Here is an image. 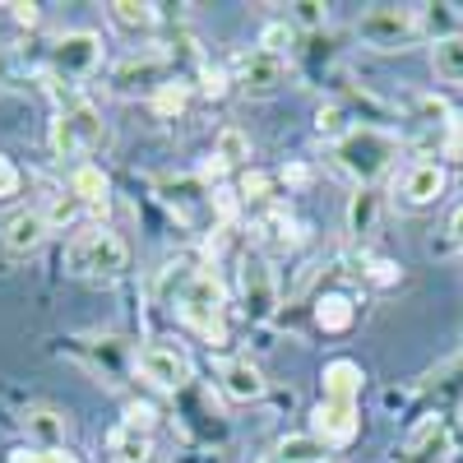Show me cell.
Segmentation results:
<instances>
[{"mask_svg":"<svg viewBox=\"0 0 463 463\" xmlns=\"http://www.w3.org/2000/svg\"><path fill=\"white\" fill-rule=\"evenodd\" d=\"M399 135L380 130V126H353L338 144H334V163L338 172H347L357 185H371L390 172V163L399 158Z\"/></svg>","mask_w":463,"mask_h":463,"instance_id":"6da1fadb","label":"cell"},{"mask_svg":"<svg viewBox=\"0 0 463 463\" xmlns=\"http://www.w3.org/2000/svg\"><path fill=\"white\" fill-rule=\"evenodd\" d=\"M176 316L204 334L213 347L227 343V320H222V283L213 269H190L185 274V288L176 292Z\"/></svg>","mask_w":463,"mask_h":463,"instance_id":"7a4b0ae2","label":"cell"},{"mask_svg":"<svg viewBox=\"0 0 463 463\" xmlns=\"http://www.w3.org/2000/svg\"><path fill=\"white\" fill-rule=\"evenodd\" d=\"M65 264H70V274H80V279H116L130 264V250L116 232L89 227L65 246Z\"/></svg>","mask_w":463,"mask_h":463,"instance_id":"3957f363","label":"cell"},{"mask_svg":"<svg viewBox=\"0 0 463 463\" xmlns=\"http://www.w3.org/2000/svg\"><path fill=\"white\" fill-rule=\"evenodd\" d=\"M102 144V116L89 102H65L52 121V148L56 158H84Z\"/></svg>","mask_w":463,"mask_h":463,"instance_id":"277c9868","label":"cell"},{"mask_svg":"<svg viewBox=\"0 0 463 463\" xmlns=\"http://www.w3.org/2000/svg\"><path fill=\"white\" fill-rule=\"evenodd\" d=\"M52 74L61 84H80L102 65V37L89 33V28H74V33H61L52 43Z\"/></svg>","mask_w":463,"mask_h":463,"instance_id":"5b68a950","label":"cell"},{"mask_svg":"<svg viewBox=\"0 0 463 463\" xmlns=\"http://www.w3.org/2000/svg\"><path fill=\"white\" fill-rule=\"evenodd\" d=\"M357 37L375 52H394V47L408 43V37H417V14L408 5H371L357 19Z\"/></svg>","mask_w":463,"mask_h":463,"instance_id":"8992f818","label":"cell"},{"mask_svg":"<svg viewBox=\"0 0 463 463\" xmlns=\"http://www.w3.org/2000/svg\"><path fill=\"white\" fill-rule=\"evenodd\" d=\"M135 371H139L148 384H158V390H185L190 375H195L190 357L181 353V347H167V343H148V347H139Z\"/></svg>","mask_w":463,"mask_h":463,"instance_id":"52a82bcc","label":"cell"},{"mask_svg":"<svg viewBox=\"0 0 463 463\" xmlns=\"http://www.w3.org/2000/svg\"><path fill=\"white\" fill-rule=\"evenodd\" d=\"M357 427H362L357 403H329V399H320L316 412H311V436H316L325 449L353 445V440H357Z\"/></svg>","mask_w":463,"mask_h":463,"instance_id":"ba28073f","label":"cell"},{"mask_svg":"<svg viewBox=\"0 0 463 463\" xmlns=\"http://www.w3.org/2000/svg\"><path fill=\"white\" fill-rule=\"evenodd\" d=\"M445 185H449V172L440 163H412L403 172V181H399V200L408 209H427V204H436L445 195Z\"/></svg>","mask_w":463,"mask_h":463,"instance_id":"9c48e42d","label":"cell"},{"mask_svg":"<svg viewBox=\"0 0 463 463\" xmlns=\"http://www.w3.org/2000/svg\"><path fill=\"white\" fill-rule=\"evenodd\" d=\"M47 237H52V222H47L43 209H19V213L5 218V227H0V241H5L10 255H33Z\"/></svg>","mask_w":463,"mask_h":463,"instance_id":"30bf717a","label":"cell"},{"mask_svg":"<svg viewBox=\"0 0 463 463\" xmlns=\"http://www.w3.org/2000/svg\"><path fill=\"white\" fill-rule=\"evenodd\" d=\"M241 292H246V311L255 320H264L274 311V274H269L264 260H246L241 264Z\"/></svg>","mask_w":463,"mask_h":463,"instance_id":"8fae6325","label":"cell"},{"mask_svg":"<svg viewBox=\"0 0 463 463\" xmlns=\"http://www.w3.org/2000/svg\"><path fill=\"white\" fill-rule=\"evenodd\" d=\"M222 390L227 399H237V403H255L264 394V375L250 357H237V362H227L222 366Z\"/></svg>","mask_w":463,"mask_h":463,"instance_id":"7c38bea8","label":"cell"},{"mask_svg":"<svg viewBox=\"0 0 463 463\" xmlns=\"http://www.w3.org/2000/svg\"><path fill=\"white\" fill-rule=\"evenodd\" d=\"M325 399L329 403H357V394H362V366L357 362H347V357H338V362H329L325 366Z\"/></svg>","mask_w":463,"mask_h":463,"instance_id":"4fadbf2b","label":"cell"},{"mask_svg":"<svg viewBox=\"0 0 463 463\" xmlns=\"http://www.w3.org/2000/svg\"><path fill=\"white\" fill-rule=\"evenodd\" d=\"M70 195L80 200L84 209H102V213H107L111 181H107V172H102V167H93V163H80V167H74V176H70Z\"/></svg>","mask_w":463,"mask_h":463,"instance_id":"5bb4252c","label":"cell"},{"mask_svg":"<svg viewBox=\"0 0 463 463\" xmlns=\"http://www.w3.org/2000/svg\"><path fill=\"white\" fill-rule=\"evenodd\" d=\"M380 222V195L371 185H357V195L347 200V232H353L357 241H366Z\"/></svg>","mask_w":463,"mask_h":463,"instance_id":"9a60e30c","label":"cell"},{"mask_svg":"<svg viewBox=\"0 0 463 463\" xmlns=\"http://www.w3.org/2000/svg\"><path fill=\"white\" fill-rule=\"evenodd\" d=\"M283 56H264V52H255L246 65H241V84L250 89V93H269V89H279L283 84Z\"/></svg>","mask_w":463,"mask_h":463,"instance_id":"2e32d148","label":"cell"},{"mask_svg":"<svg viewBox=\"0 0 463 463\" xmlns=\"http://www.w3.org/2000/svg\"><path fill=\"white\" fill-rule=\"evenodd\" d=\"M431 65L445 84H463V33H449L431 47Z\"/></svg>","mask_w":463,"mask_h":463,"instance_id":"e0dca14e","label":"cell"},{"mask_svg":"<svg viewBox=\"0 0 463 463\" xmlns=\"http://www.w3.org/2000/svg\"><path fill=\"white\" fill-rule=\"evenodd\" d=\"M353 320H357V311H353V301H347L343 292H329V297L316 306V325H320L325 334H343V329H353Z\"/></svg>","mask_w":463,"mask_h":463,"instance_id":"ac0fdd59","label":"cell"},{"mask_svg":"<svg viewBox=\"0 0 463 463\" xmlns=\"http://www.w3.org/2000/svg\"><path fill=\"white\" fill-rule=\"evenodd\" d=\"M111 454H116V463H148V458H153V440H148V431L116 427V436H111Z\"/></svg>","mask_w":463,"mask_h":463,"instance_id":"d6986e66","label":"cell"},{"mask_svg":"<svg viewBox=\"0 0 463 463\" xmlns=\"http://www.w3.org/2000/svg\"><path fill=\"white\" fill-rule=\"evenodd\" d=\"M213 158H218L222 167L246 163V158H250V135H246V130H237V126H222V130H218V139H213Z\"/></svg>","mask_w":463,"mask_h":463,"instance_id":"ffe728a7","label":"cell"},{"mask_svg":"<svg viewBox=\"0 0 463 463\" xmlns=\"http://www.w3.org/2000/svg\"><path fill=\"white\" fill-rule=\"evenodd\" d=\"M279 463H325L329 458V449L316 440V436H288V440H279Z\"/></svg>","mask_w":463,"mask_h":463,"instance_id":"44dd1931","label":"cell"},{"mask_svg":"<svg viewBox=\"0 0 463 463\" xmlns=\"http://www.w3.org/2000/svg\"><path fill=\"white\" fill-rule=\"evenodd\" d=\"M107 10L121 28H153L158 24V5H148V0H111Z\"/></svg>","mask_w":463,"mask_h":463,"instance_id":"7402d4cb","label":"cell"},{"mask_svg":"<svg viewBox=\"0 0 463 463\" xmlns=\"http://www.w3.org/2000/svg\"><path fill=\"white\" fill-rule=\"evenodd\" d=\"M28 431L37 436V440H43V449L52 454V449H61L65 445V417L61 412H28Z\"/></svg>","mask_w":463,"mask_h":463,"instance_id":"603a6c76","label":"cell"},{"mask_svg":"<svg viewBox=\"0 0 463 463\" xmlns=\"http://www.w3.org/2000/svg\"><path fill=\"white\" fill-rule=\"evenodd\" d=\"M292 37H297V28H292L288 19H274V24L260 28V52H264V56H283V52L292 47Z\"/></svg>","mask_w":463,"mask_h":463,"instance_id":"cb8c5ba5","label":"cell"},{"mask_svg":"<svg viewBox=\"0 0 463 463\" xmlns=\"http://www.w3.org/2000/svg\"><path fill=\"white\" fill-rule=\"evenodd\" d=\"M185 102H190L185 84H158V89H153V116H181Z\"/></svg>","mask_w":463,"mask_h":463,"instance_id":"d4e9b609","label":"cell"},{"mask_svg":"<svg viewBox=\"0 0 463 463\" xmlns=\"http://www.w3.org/2000/svg\"><path fill=\"white\" fill-rule=\"evenodd\" d=\"M347 130H353V126H347V116H343V107H320L316 111V135H325V139H343Z\"/></svg>","mask_w":463,"mask_h":463,"instance_id":"484cf974","label":"cell"},{"mask_svg":"<svg viewBox=\"0 0 463 463\" xmlns=\"http://www.w3.org/2000/svg\"><path fill=\"white\" fill-rule=\"evenodd\" d=\"M43 213H47V222H52V232H56V227H65V222L80 218V213H84V204L74 200V195H56V204H52V209H43Z\"/></svg>","mask_w":463,"mask_h":463,"instance_id":"4316f807","label":"cell"},{"mask_svg":"<svg viewBox=\"0 0 463 463\" xmlns=\"http://www.w3.org/2000/svg\"><path fill=\"white\" fill-rule=\"evenodd\" d=\"M269 190H274V181H269L264 172H246L241 176V195L246 200H269Z\"/></svg>","mask_w":463,"mask_h":463,"instance_id":"83f0119b","label":"cell"},{"mask_svg":"<svg viewBox=\"0 0 463 463\" xmlns=\"http://www.w3.org/2000/svg\"><path fill=\"white\" fill-rule=\"evenodd\" d=\"M19 181H24L19 167H14L10 158H0V200H14V195H19Z\"/></svg>","mask_w":463,"mask_h":463,"instance_id":"f1b7e54d","label":"cell"},{"mask_svg":"<svg viewBox=\"0 0 463 463\" xmlns=\"http://www.w3.org/2000/svg\"><path fill=\"white\" fill-rule=\"evenodd\" d=\"M153 417H158V412H153L148 403H126V421H121V427H135V431H148V427H153Z\"/></svg>","mask_w":463,"mask_h":463,"instance_id":"f546056e","label":"cell"},{"mask_svg":"<svg viewBox=\"0 0 463 463\" xmlns=\"http://www.w3.org/2000/svg\"><path fill=\"white\" fill-rule=\"evenodd\" d=\"M292 10H297L301 24H311V28H320L329 19V5H320V0H301V5H292Z\"/></svg>","mask_w":463,"mask_h":463,"instance_id":"4dcf8cb0","label":"cell"},{"mask_svg":"<svg viewBox=\"0 0 463 463\" xmlns=\"http://www.w3.org/2000/svg\"><path fill=\"white\" fill-rule=\"evenodd\" d=\"M366 274H371L375 283H399V264H394V260H371Z\"/></svg>","mask_w":463,"mask_h":463,"instance_id":"1f68e13d","label":"cell"},{"mask_svg":"<svg viewBox=\"0 0 463 463\" xmlns=\"http://www.w3.org/2000/svg\"><path fill=\"white\" fill-rule=\"evenodd\" d=\"M204 93H209V98H222V93H227V74H222V70L204 65Z\"/></svg>","mask_w":463,"mask_h":463,"instance_id":"d6a6232c","label":"cell"},{"mask_svg":"<svg viewBox=\"0 0 463 463\" xmlns=\"http://www.w3.org/2000/svg\"><path fill=\"white\" fill-rule=\"evenodd\" d=\"M5 10H10V14H14L19 24H28V28H33L37 19H43V10H37V5H33V0H28V5H24V0H14V5H5Z\"/></svg>","mask_w":463,"mask_h":463,"instance_id":"836d02e7","label":"cell"},{"mask_svg":"<svg viewBox=\"0 0 463 463\" xmlns=\"http://www.w3.org/2000/svg\"><path fill=\"white\" fill-rule=\"evenodd\" d=\"M421 116H440V121H454L449 102H440V98H421Z\"/></svg>","mask_w":463,"mask_h":463,"instance_id":"e575fe53","label":"cell"},{"mask_svg":"<svg viewBox=\"0 0 463 463\" xmlns=\"http://www.w3.org/2000/svg\"><path fill=\"white\" fill-rule=\"evenodd\" d=\"M10 463H47V449H14Z\"/></svg>","mask_w":463,"mask_h":463,"instance_id":"d590c367","label":"cell"},{"mask_svg":"<svg viewBox=\"0 0 463 463\" xmlns=\"http://www.w3.org/2000/svg\"><path fill=\"white\" fill-rule=\"evenodd\" d=\"M449 241L454 246H463V204L454 209V218H449Z\"/></svg>","mask_w":463,"mask_h":463,"instance_id":"8d00e7d4","label":"cell"},{"mask_svg":"<svg viewBox=\"0 0 463 463\" xmlns=\"http://www.w3.org/2000/svg\"><path fill=\"white\" fill-rule=\"evenodd\" d=\"M449 153L463 158V121H454V135H449Z\"/></svg>","mask_w":463,"mask_h":463,"instance_id":"74e56055","label":"cell"},{"mask_svg":"<svg viewBox=\"0 0 463 463\" xmlns=\"http://www.w3.org/2000/svg\"><path fill=\"white\" fill-rule=\"evenodd\" d=\"M10 84V52H0V89Z\"/></svg>","mask_w":463,"mask_h":463,"instance_id":"f35d334b","label":"cell"},{"mask_svg":"<svg viewBox=\"0 0 463 463\" xmlns=\"http://www.w3.org/2000/svg\"><path fill=\"white\" fill-rule=\"evenodd\" d=\"M283 181H292V185H301V181H306V167H292V172H283Z\"/></svg>","mask_w":463,"mask_h":463,"instance_id":"ab89813d","label":"cell"},{"mask_svg":"<svg viewBox=\"0 0 463 463\" xmlns=\"http://www.w3.org/2000/svg\"><path fill=\"white\" fill-rule=\"evenodd\" d=\"M47 463H74V458H70L65 449H52V454H47Z\"/></svg>","mask_w":463,"mask_h":463,"instance_id":"60d3db41","label":"cell"},{"mask_svg":"<svg viewBox=\"0 0 463 463\" xmlns=\"http://www.w3.org/2000/svg\"><path fill=\"white\" fill-rule=\"evenodd\" d=\"M260 463H279V454H264V458H260Z\"/></svg>","mask_w":463,"mask_h":463,"instance_id":"b9f144b4","label":"cell"},{"mask_svg":"<svg viewBox=\"0 0 463 463\" xmlns=\"http://www.w3.org/2000/svg\"><path fill=\"white\" fill-rule=\"evenodd\" d=\"M458 185H463V181H458Z\"/></svg>","mask_w":463,"mask_h":463,"instance_id":"7bdbcfd3","label":"cell"}]
</instances>
